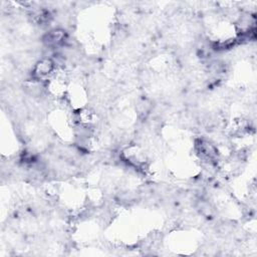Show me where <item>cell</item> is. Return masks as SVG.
<instances>
[{"mask_svg":"<svg viewBox=\"0 0 257 257\" xmlns=\"http://www.w3.org/2000/svg\"><path fill=\"white\" fill-rule=\"evenodd\" d=\"M54 70V63L51 59L40 60L33 69V76L38 80L46 79Z\"/></svg>","mask_w":257,"mask_h":257,"instance_id":"6da1fadb","label":"cell"}]
</instances>
